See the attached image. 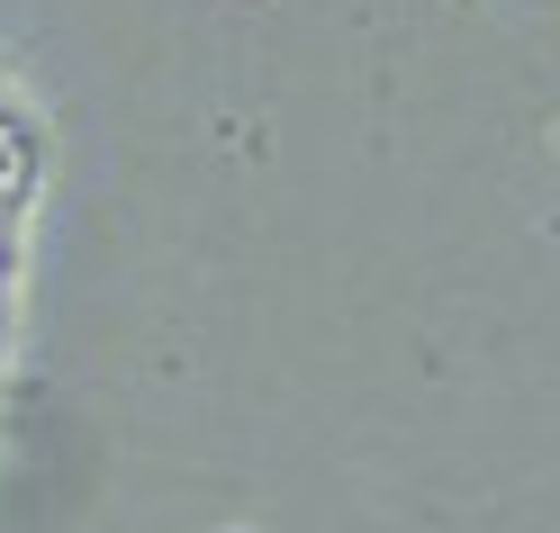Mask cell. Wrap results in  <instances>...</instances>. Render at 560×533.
<instances>
[{"label": "cell", "instance_id": "1", "mask_svg": "<svg viewBox=\"0 0 560 533\" xmlns=\"http://www.w3.org/2000/svg\"><path fill=\"white\" fill-rule=\"evenodd\" d=\"M0 352H10V299H0Z\"/></svg>", "mask_w": 560, "mask_h": 533}]
</instances>
